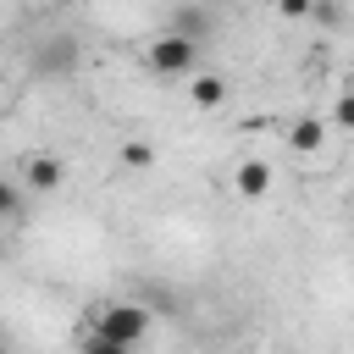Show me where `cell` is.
<instances>
[{
  "label": "cell",
  "mask_w": 354,
  "mask_h": 354,
  "mask_svg": "<svg viewBox=\"0 0 354 354\" xmlns=\"http://www.w3.org/2000/svg\"><path fill=\"white\" fill-rule=\"evenodd\" d=\"M144 332H149V310H138V304H100L88 348H111L116 354V348H133Z\"/></svg>",
  "instance_id": "obj_1"
},
{
  "label": "cell",
  "mask_w": 354,
  "mask_h": 354,
  "mask_svg": "<svg viewBox=\"0 0 354 354\" xmlns=\"http://www.w3.org/2000/svg\"><path fill=\"white\" fill-rule=\"evenodd\" d=\"M194 61H199V39H188V33H177V28H166L160 39H149V66L166 72V77L194 72Z\"/></svg>",
  "instance_id": "obj_2"
},
{
  "label": "cell",
  "mask_w": 354,
  "mask_h": 354,
  "mask_svg": "<svg viewBox=\"0 0 354 354\" xmlns=\"http://www.w3.org/2000/svg\"><path fill=\"white\" fill-rule=\"evenodd\" d=\"M77 66V44L72 39H44L39 50H33V72H44V77H61V72H72Z\"/></svg>",
  "instance_id": "obj_3"
},
{
  "label": "cell",
  "mask_w": 354,
  "mask_h": 354,
  "mask_svg": "<svg viewBox=\"0 0 354 354\" xmlns=\"http://www.w3.org/2000/svg\"><path fill=\"white\" fill-rule=\"evenodd\" d=\"M28 188H39V194L61 188V160H55V155H33V160H28Z\"/></svg>",
  "instance_id": "obj_4"
},
{
  "label": "cell",
  "mask_w": 354,
  "mask_h": 354,
  "mask_svg": "<svg viewBox=\"0 0 354 354\" xmlns=\"http://www.w3.org/2000/svg\"><path fill=\"white\" fill-rule=\"evenodd\" d=\"M171 28H177V33H188V39H199V44L210 39V17H205L199 6H177V11H171Z\"/></svg>",
  "instance_id": "obj_5"
},
{
  "label": "cell",
  "mask_w": 354,
  "mask_h": 354,
  "mask_svg": "<svg viewBox=\"0 0 354 354\" xmlns=\"http://www.w3.org/2000/svg\"><path fill=\"white\" fill-rule=\"evenodd\" d=\"M266 188H271V166H266V160H243V166H238V194L260 199Z\"/></svg>",
  "instance_id": "obj_6"
},
{
  "label": "cell",
  "mask_w": 354,
  "mask_h": 354,
  "mask_svg": "<svg viewBox=\"0 0 354 354\" xmlns=\"http://www.w3.org/2000/svg\"><path fill=\"white\" fill-rule=\"evenodd\" d=\"M221 100H227V83L221 77H210V72L194 77V105H221Z\"/></svg>",
  "instance_id": "obj_7"
},
{
  "label": "cell",
  "mask_w": 354,
  "mask_h": 354,
  "mask_svg": "<svg viewBox=\"0 0 354 354\" xmlns=\"http://www.w3.org/2000/svg\"><path fill=\"white\" fill-rule=\"evenodd\" d=\"M321 138H326V127H321V122H293V133H288V144H293V149H321Z\"/></svg>",
  "instance_id": "obj_8"
},
{
  "label": "cell",
  "mask_w": 354,
  "mask_h": 354,
  "mask_svg": "<svg viewBox=\"0 0 354 354\" xmlns=\"http://www.w3.org/2000/svg\"><path fill=\"white\" fill-rule=\"evenodd\" d=\"M22 216V188L11 177H0V221H17Z\"/></svg>",
  "instance_id": "obj_9"
},
{
  "label": "cell",
  "mask_w": 354,
  "mask_h": 354,
  "mask_svg": "<svg viewBox=\"0 0 354 354\" xmlns=\"http://www.w3.org/2000/svg\"><path fill=\"white\" fill-rule=\"evenodd\" d=\"M332 122H337L343 133H354V94H343V100L332 105Z\"/></svg>",
  "instance_id": "obj_10"
},
{
  "label": "cell",
  "mask_w": 354,
  "mask_h": 354,
  "mask_svg": "<svg viewBox=\"0 0 354 354\" xmlns=\"http://www.w3.org/2000/svg\"><path fill=\"white\" fill-rule=\"evenodd\" d=\"M310 6H315V0H277L282 17H310Z\"/></svg>",
  "instance_id": "obj_11"
},
{
  "label": "cell",
  "mask_w": 354,
  "mask_h": 354,
  "mask_svg": "<svg viewBox=\"0 0 354 354\" xmlns=\"http://www.w3.org/2000/svg\"><path fill=\"white\" fill-rule=\"evenodd\" d=\"M122 160H127V166H144V160H149V149H144V144H127V149H122Z\"/></svg>",
  "instance_id": "obj_12"
}]
</instances>
